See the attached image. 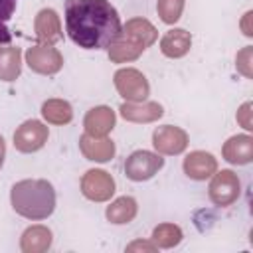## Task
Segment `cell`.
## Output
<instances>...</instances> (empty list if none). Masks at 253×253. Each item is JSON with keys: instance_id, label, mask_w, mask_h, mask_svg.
<instances>
[{"instance_id": "cell-1", "label": "cell", "mask_w": 253, "mask_h": 253, "mask_svg": "<svg viewBox=\"0 0 253 253\" xmlns=\"http://www.w3.org/2000/svg\"><path fill=\"white\" fill-rule=\"evenodd\" d=\"M65 30L83 49L109 47L121 34V18L109 0H67Z\"/></svg>"}, {"instance_id": "cell-2", "label": "cell", "mask_w": 253, "mask_h": 253, "mask_svg": "<svg viewBox=\"0 0 253 253\" xmlns=\"http://www.w3.org/2000/svg\"><path fill=\"white\" fill-rule=\"evenodd\" d=\"M10 202L28 219H45L55 210V190L47 180H22L12 186Z\"/></svg>"}, {"instance_id": "cell-3", "label": "cell", "mask_w": 253, "mask_h": 253, "mask_svg": "<svg viewBox=\"0 0 253 253\" xmlns=\"http://www.w3.org/2000/svg\"><path fill=\"white\" fill-rule=\"evenodd\" d=\"M115 81V87L119 91V95L123 99H126L128 103H140V101H146L148 93H150V85H148V79L138 71V69H132V67H125V69H119L113 77Z\"/></svg>"}, {"instance_id": "cell-4", "label": "cell", "mask_w": 253, "mask_h": 253, "mask_svg": "<svg viewBox=\"0 0 253 253\" xmlns=\"http://www.w3.org/2000/svg\"><path fill=\"white\" fill-rule=\"evenodd\" d=\"M26 63L32 71L40 75H53L63 67V57L59 49H55L49 43H38L28 47L26 51Z\"/></svg>"}, {"instance_id": "cell-5", "label": "cell", "mask_w": 253, "mask_h": 253, "mask_svg": "<svg viewBox=\"0 0 253 253\" xmlns=\"http://www.w3.org/2000/svg\"><path fill=\"white\" fill-rule=\"evenodd\" d=\"M162 166H164V158L160 154L148 150H134L125 160V174L132 182H142L152 178Z\"/></svg>"}, {"instance_id": "cell-6", "label": "cell", "mask_w": 253, "mask_h": 253, "mask_svg": "<svg viewBox=\"0 0 253 253\" xmlns=\"http://www.w3.org/2000/svg\"><path fill=\"white\" fill-rule=\"evenodd\" d=\"M241 194V182L233 170H221L213 174L210 182V200L215 206L227 208L231 206Z\"/></svg>"}, {"instance_id": "cell-7", "label": "cell", "mask_w": 253, "mask_h": 253, "mask_svg": "<svg viewBox=\"0 0 253 253\" xmlns=\"http://www.w3.org/2000/svg\"><path fill=\"white\" fill-rule=\"evenodd\" d=\"M81 192L91 202H107L115 194V180L105 170H87L81 178Z\"/></svg>"}, {"instance_id": "cell-8", "label": "cell", "mask_w": 253, "mask_h": 253, "mask_svg": "<svg viewBox=\"0 0 253 253\" xmlns=\"http://www.w3.org/2000/svg\"><path fill=\"white\" fill-rule=\"evenodd\" d=\"M47 142V126L42 121L30 119L22 123L14 132V146L20 152H36Z\"/></svg>"}, {"instance_id": "cell-9", "label": "cell", "mask_w": 253, "mask_h": 253, "mask_svg": "<svg viewBox=\"0 0 253 253\" xmlns=\"http://www.w3.org/2000/svg\"><path fill=\"white\" fill-rule=\"evenodd\" d=\"M152 146L160 154H168V156L182 154L188 146V134L180 126L164 125L152 132Z\"/></svg>"}, {"instance_id": "cell-10", "label": "cell", "mask_w": 253, "mask_h": 253, "mask_svg": "<svg viewBox=\"0 0 253 253\" xmlns=\"http://www.w3.org/2000/svg\"><path fill=\"white\" fill-rule=\"evenodd\" d=\"M34 30H36V36H38V40L42 43L53 45L55 42H59L63 38L59 16L51 8H43V10L38 12V16L34 20Z\"/></svg>"}, {"instance_id": "cell-11", "label": "cell", "mask_w": 253, "mask_h": 253, "mask_svg": "<svg viewBox=\"0 0 253 253\" xmlns=\"http://www.w3.org/2000/svg\"><path fill=\"white\" fill-rule=\"evenodd\" d=\"M217 170V160L206 150H194L184 158V172L192 180H208Z\"/></svg>"}, {"instance_id": "cell-12", "label": "cell", "mask_w": 253, "mask_h": 253, "mask_svg": "<svg viewBox=\"0 0 253 253\" xmlns=\"http://www.w3.org/2000/svg\"><path fill=\"white\" fill-rule=\"evenodd\" d=\"M115 111L111 107H93L91 111H87L85 119H83V126L85 132L91 136H107L113 126H115Z\"/></svg>"}, {"instance_id": "cell-13", "label": "cell", "mask_w": 253, "mask_h": 253, "mask_svg": "<svg viewBox=\"0 0 253 253\" xmlns=\"http://www.w3.org/2000/svg\"><path fill=\"white\" fill-rule=\"evenodd\" d=\"M79 148L83 156L93 162H109L115 156V142L107 136H91L85 132L79 138Z\"/></svg>"}, {"instance_id": "cell-14", "label": "cell", "mask_w": 253, "mask_h": 253, "mask_svg": "<svg viewBox=\"0 0 253 253\" xmlns=\"http://www.w3.org/2000/svg\"><path fill=\"white\" fill-rule=\"evenodd\" d=\"M221 154L229 164H249L253 160V138L249 134H235L227 138L221 148Z\"/></svg>"}, {"instance_id": "cell-15", "label": "cell", "mask_w": 253, "mask_h": 253, "mask_svg": "<svg viewBox=\"0 0 253 253\" xmlns=\"http://www.w3.org/2000/svg\"><path fill=\"white\" fill-rule=\"evenodd\" d=\"M121 117L130 123H152L162 117L164 109L162 105L154 101H140V103H123L121 105Z\"/></svg>"}, {"instance_id": "cell-16", "label": "cell", "mask_w": 253, "mask_h": 253, "mask_svg": "<svg viewBox=\"0 0 253 253\" xmlns=\"http://www.w3.org/2000/svg\"><path fill=\"white\" fill-rule=\"evenodd\" d=\"M190 47H192V36L184 28L168 30L160 40V51L172 59L184 57L190 51Z\"/></svg>"}, {"instance_id": "cell-17", "label": "cell", "mask_w": 253, "mask_h": 253, "mask_svg": "<svg viewBox=\"0 0 253 253\" xmlns=\"http://www.w3.org/2000/svg\"><path fill=\"white\" fill-rule=\"evenodd\" d=\"M121 34L125 36V38H128L130 42H134V43H138L140 47H150L154 42H156V38H158V32H156V28L148 22V20H144V18H132V20H128L126 24H125V28L121 30Z\"/></svg>"}, {"instance_id": "cell-18", "label": "cell", "mask_w": 253, "mask_h": 253, "mask_svg": "<svg viewBox=\"0 0 253 253\" xmlns=\"http://www.w3.org/2000/svg\"><path fill=\"white\" fill-rule=\"evenodd\" d=\"M53 235L45 225H32L22 233L20 247L24 253H43L51 247Z\"/></svg>"}, {"instance_id": "cell-19", "label": "cell", "mask_w": 253, "mask_h": 253, "mask_svg": "<svg viewBox=\"0 0 253 253\" xmlns=\"http://www.w3.org/2000/svg\"><path fill=\"white\" fill-rule=\"evenodd\" d=\"M22 71V53L20 47L10 43H0V79L16 81Z\"/></svg>"}, {"instance_id": "cell-20", "label": "cell", "mask_w": 253, "mask_h": 253, "mask_svg": "<svg viewBox=\"0 0 253 253\" xmlns=\"http://www.w3.org/2000/svg\"><path fill=\"white\" fill-rule=\"evenodd\" d=\"M136 210H138V206H136V200L134 198H130V196H121V198H117L115 202H111V206L107 208V211H105V215H107V219L111 221V223H128V221H132L134 219V215H136Z\"/></svg>"}, {"instance_id": "cell-21", "label": "cell", "mask_w": 253, "mask_h": 253, "mask_svg": "<svg viewBox=\"0 0 253 253\" xmlns=\"http://www.w3.org/2000/svg\"><path fill=\"white\" fill-rule=\"evenodd\" d=\"M142 51H144V47H140L138 43L130 42V40L125 38L123 34H119V38L109 45V59L115 61V63L134 61Z\"/></svg>"}, {"instance_id": "cell-22", "label": "cell", "mask_w": 253, "mask_h": 253, "mask_svg": "<svg viewBox=\"0 0 253 253\" xmlns=\"http://www.w3.org/2000/svg\"><path fill=\"white\" fill-rule=\"evenodd\" d=\"M42 115L51 125H67L73 119V109L63 99H47L42 105Z\"/></svg>"}, {"instance_id": "cell-23", "label": "cell", "mask_w": 253, "mask_h": 253, "mask_svg": "<svg viewBox=\"0 0 253 253\" xmlns=\"http://www.w3.org/2000/svg\"><path fill=\"white\" fill-rule=\"evenodd\" d=\"M152 241H154L156 247L170 249V247H174L182 241V229L174 223H160L152 231Z\"/></svg>"}, {"instance_id": "cell-24", "label": "cell", "mask_w": 253, "mask_h": 253, "mask_svg": "<svg viewBox=\"0 0 253 253\" xmlns=\"http://www.w3.org/2000/svg\"><path fill=\"white\" fill-rule=\"evenodd\" d=\"M158 16L164 24H174L180 20L184 10V0H158L156 2Z\"/></svg>"}, {"instance_id": "cell-25", "label": "cell", "mask_w": 253, "mask_h": 253, "mask_svg": "<svg viewBox=\"0 0 253 253\" xmlns=\"http://www.w3.org/2000/svg\"><path fill=\"white\" fill-rule=\"evenodd\" d=\"M18 0H0V43L12 42V32L8 28V22L16 10Z\"/></svg>"}, {"instance_id": "cell-26", "label": "cell", "mask_w": 253, "mask_h": 253, "mask_svg": "<svg viewBox=\"0 0 253 253\" xmlns=\"http://www.w3.org/2000/svg\"><path fill=\"white\" fill-rule=\"evenodd\" d=\"M251 57H253V49L251 47H243L239 53H237V71H241L245 77H251L253 75V69H251Z\"/></svg>"}, {"instance_id": "cell-27", "label": "cell", "mask_w": 253, "mask_h": 253, "mask_svg": "<svg viewBox=\"0 0 253 253\" xmlns=\"http://www.w3.org/2000/svg\"><path fill=\"white\" fill-rule=\"evenodd\" d=\"M253 109V105L247 101V103H243L241 107H239V111H237V123L245 128V130H251L253 128V121H251V111Z\"/></svg>"}, {"instance_id": "cell-28", "label": "cell", "mask_w": 253, "mask_h": 253, "mask_svg": "<svg viewBox=\"0 0 253 253\" xmlns=\"http://www.w3.org/2000/svg\"><path fill=\"white\" fill-rule=\"evenodd\" d=\"M158 247L154 245V241L150 243V241H140V239H136V241H132L128 247H126V251H148V253H152V251H156Z\"/></svg>"}, {"instance_id": "cell-29", "label": "cell", "mask_w": 253, "mask_h": 253, "mask_svg": "<svg viewBox=\"0 0 253 253\" xmlns=\"http://www.w3.org/2000/svg\"><path fill=\"white\" fill-rule=\"evenodd\" d=\"M251 16H253V14L247 12V14H245V20H243V34H245V36H253L251 28H249V20H251Z\"/></svg>"}, {"instance_id": "cell-30", "label": "cell", "mask_w": 253, "mask_h": 253, "mask_svg": "<svg viewBox=\"0 0 253 253\" xmlns=\"http://www.w3.org/2000/svg\"><path fill=\"white\" fill-rule=\"evenodd\" d=\"M4 156H6V142H4V138H2V134H0V168H2V164H4Z\"/></svg>"}]
</instances>
